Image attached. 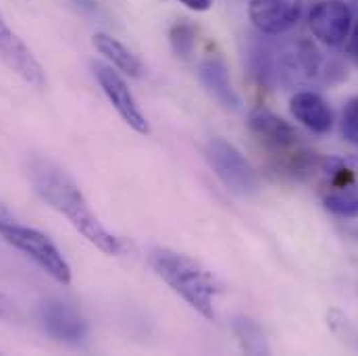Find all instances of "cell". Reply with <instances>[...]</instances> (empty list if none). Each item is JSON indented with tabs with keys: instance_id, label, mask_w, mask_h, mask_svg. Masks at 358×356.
<instances>
[{
	"instance_id": "6da1fadb",
	"label": "cell",
	"mask_w": 358,
	"mask_h": 356,
	"mask_svg": "<svg viewBox=\"0 0 358 356\" xmlns=\"http://www.w3.org/2000/svg\"><path fill=\"white\" fill-rule=\"evenodd\" d=\"M29 179L34 183V190L40 194V198L50 204L55 211L65 215L69 223L94 244L98 250H102L108 257L121 255L123 246L117 236H113L94 215L90 208L86 196L78 187V183L69 178L59 165L44 161V159H34L29 165Z\"/></svg>"
},
{
	"instance_id": "7a4b0ae2",
	"label": "cell",
	"mask_w": 358,
	"mask_h": 356,
	"mask_svg": "<svg viewBox=\"0 0 358 356\" xmlns=\"http://www.w3.org/2000/svg\"><path fill=\"white\" fill-rule=\"evenodd\" d=\"M148 263L155 269V273L194 311H198L204 319H215L217 283L200 263H196L187 255L163 246L150 250Z\"/></svg>"
},
{
	"instance_id": "3957f363",
	"label": "cell",
	"mask_w": 358,
	"mask_h": 356,
	"mask_svg": "<svg viewBox=\"0 0 358 356\" xmlns=\"http://www.w3.org/2000/svg\"><path fill=\"white\" fill-rule=\"evenodd\" d=\"M248 127L263 142L265 150L275 161L277 171L302 178L317 169V159L300 142L298 131L275 113L267 108L252 111L248 117Z\"/></svg>"
},
{
	"instance_id": "277c9868",
	"label": "cell",
	"mask_w": 358,
	"mask_h": 356,
	"mask_svg": "<svg viewBox=\"0 0 358 356\" xmlns=\"http://www.w3.org/2000/svg\"><path fill=\"white\" fill-rule=\"evenodd\" d=\"M0 236L6 244L27 255L38 267L46 271L61 285L71 283V267L48 236L34 227H25L10 217V213L0 204Z\"/></svg>"
},
{
	"instance_id": "5b68a950",
	"label": "cell",
	"mask_w": 358,
	"mask_h": 356,
	"mask_svg": "<svg viewBox=\"0 0 358 356\" xmlns=\"http://www.w3.org/2000/svg\"><path fill=\"white\" fill-rule=\"evenodd\" d=\"M204 152L215 176L223 181V185L229 192L242 198H252L259 194L261 185H259V178L255 169L231 142L223 138H210Z\"/></svg>"
},
{
	"instance_id": "8992f818",
	"label": "cell",
	"mask_w": 358,
	"mask_h": 356,
	"mask_svg": "<svg viewBox=\"0 0 358 356\" xmlns=\"http://www.w3.org/2000/svg\"><path fill=\"white\" fill-rule=\"evenodd\" d=\"M323 67V57L310 40H294L275 50V80L287 88L313 84Z\"/></svg>"
},
{
	"instance_id": "52a82bcc",
	"label": "cell",
	"mask_w": 358,
	"mask_h": 356,
	"mask_svg": "<svg viewBox=\"0 0 358 356\" xmlns=\"http://www.w3.org/2000/svg\"><path fill=\"white\" fill-rule=\"evenodd\" d=\"M352 10L344 0H321L308 15L313 36L331 48L342 46L352 31Z\"/></svg>"
},
{
	"instance_id": "ba28073f",
	"label": "cell",
	"mask_w": 358,
	"mask_h": 356,
	"mask_svg": "<svg viewBox=\"0 0 358 356\" xmlns=\"http://www.w3.org/2000/svg\"><path fill=\"white\" fill-rule=\"evenodd\" d=\"M94 76L100 84V88L104 92V96L108 98V102L113 104V108L119 113V117L138 134H150V125L142 113V108L138 106V100L134 98L131 90L127 88L125 80L113 71V67L102 65V63H94Z\"/></svg>"
},
{
	"instance_id": "9c48e42d",
	"label": "cell",
	"mask_w": 358,
	"mask_h": 356,
	"mask_svg": "<svg viewBox=\"0 0 358 356\" xmlns=\"http://www.w3.org/2000/svg\"><path fill=\"white\" fill-rule=\"evenodd\" d=\"M0 59L29 86L34 88L46 86V76L42 65L38 63L34 52L25 46V42L6 25L2 15H0Z\"/></svg>"
},
{
	"instance_id": "30bf717a",
	"label": "cell",
	"mask_w": 358,
	"mask_h": 356,
	"mask_svg": "<svg viewBox=\"0 0 358 356\" xmlns=\"http://www.w3.org/2000/svg\"><path fill=\"white\" fill-rule=\"evenodd\" d=\"M248 17L265 36H281L302 17V0H250Z\"/></svg>"
},
{
	"instance_id": "8fae6325",
	"label": "cell",
	"mask_w": 358,
	"mask_h": 356,
	"mask_svg": "<svg viewBox=\"0 0 358 356\" xmlns=\"http://www.w3.org/2000/svg\"><path fill=\"white\" fill-rule=\"evenodd\" d=\"M40 319H42L44 329L59 342L78 346L88 336V325L84 317L65 302H59V300L44 302L40 311Z\"/></svg>"
},
{
	"instance_id": "7c38bea8",
	"label": "cell",
	"mask_w": 358,
	"mask_h": 356,
	"mask_svg": "<svg viewBox=\"0 0 358 356\" xmlns=\"http://www.w3.org/2000/svg\"><path fill=\"white\" fill-rule=\"evenodd\" d=\"M198 80L225 111H240V96L231 86L229 67L221 55H208L200 61Z\"/></svg>"
},
{
	"instance_id": "4fadbf2b",
	"label": "cell",
	"mask_w": 358,
	"mask_h": 356,
	"mask_svg": "<svg viewBox=\"0 0 358 356\" xmlns=\"http://www.w3.org/2000/svg\"><path fill=\"white\" fill-rule=\"evenodd\" d=\"M289 111L313 134L323 136L329 134L334 127V111L329 108L325 98L317 92L310 90L296 92L289 100Z\"/></svg>"
},
{
	"instance_id": "5bb4252c",
	"label": "cell",
	"mask_w": 358,
	"mask_h": 356,
	"mask_svg": "<svg viewBox=\"0 0 358 356\" xmlns=\"http://www.w3.org/2000/svg\"><path fill=\"white\" fill-rule=\"evenodd\" d=\"M92 44L96 46V50H98L115 69L123 71V73L129 76V78H140V76H142L144 69H142L140 59H138L125 44H121L117 38H113V36L100 31V34H94Z\"/></svg>"
},
{
	"instance_id": "9a60e30c",
	"label": "cell",
	"mask_w": 358,
	"mask_h": 356,
	"mask_svg": "<svg viewBox=\"0 0 358 356\" xmlns=\"http://www.w3.org/2000/svg\"><path fill=\"white\" fill-rule=\"evenodd\" d=\"M234 332H236V338H238L244 353H248V355H268L271 353L265 332L255 319L236 317L234 319Z\"/></svg>"
},
{
	"instance_id": "2e32d148",
	"label": "cell",
	"mask_w": 358,
	"mask_h": 356,
	"mask_svg": "<svg viewBox=\"0 0 358 356\" xmlns=\"http://www.w3.org/2000/svg\"><path fill=\"white\" fill-rule=\"evenodd\" d=\"M325 208L338 217L355 219L358 217V185H350L325 196Z\"/></svg>"
},
{
	"instance_id": "e0dca14e",
	"label": "cell",
	"mask_w": 358,
	"mask_h": 356,
	"mask_svg": "<svg viewBox=\"0 0 358 356\" xmlns=\"http://www.w3.org/2000/svg\"><path fill=\"white\" fill-rule=\"evenodd\" d=\"M169 40H171V46H173L178 57L185 59V61L194 57V50H196V27L192 23H187L185 19L176 23L171 27Z\"/></svg>"
},
{
	"instance_id": "ac0fdd59",
	"label": "cell",
	"mask_w": 358,
	"mask_h": 356,
	"mask_svg": "<svg viewBox=\"0 0 358 356\" xmlns=\"http://www.w3.org/2000/svg\"><path fill=\"white\" fill-rule=\"evenodd\" d=\"M342 134L344 138L358 148V96L350 98L342 115Z\"/></svg>"
},
{
	"instance_id": "d6986e66",
	"label": "cell",
	"mask_w": 358,
	"mask_h": 356,
	"mask_svg": "<svg viewBox=\"0 0 358 356\" xmlns=\"http://www.w3.org/2000/svg\"><path fill=\"white\" fill-rule=\"evenodd\" d=\"M183 6H187L189 10H196V13H204L213 6V0H178Z\"/></svg>"
},
{
	"instance_id": "ffe728a7",
	"label": "cell",
	"mask_w": 358,
	"mask_h": 356,
	"mask_svg": "<svg viewBox=\"0 0 358 356\" xmlns=\"http://www.w3.org/2000/svg\"><path fill=\"white\" fill-rule=\"evenodd\" d=\"M15 313H13V304L8 302V298L0 292V317L2 319H10Z\"/></svg>"
}]
</instances>
